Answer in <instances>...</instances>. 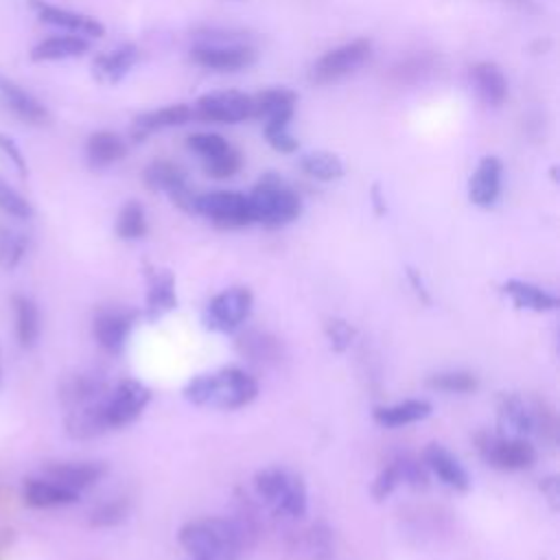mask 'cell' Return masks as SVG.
Instances as JSON below:
<instances>
[{
  "instance_id": "cell-7",
  "label": "cell",
  "mask_w": 560,
  "mask_h": 560,
  "mask_svg": "<svg viewBox=\"0 0 560 560\" xmlns=\"http://www.w3.org/2000/svg\"><path fill=\"white\" fill-rule=\"evenodd\" d=\"M151 389L138 378H122L101 398L103 418L109 431L136 422L151 402Z\"/></svg>"
},
{
  "instance_id": "cell-40",
  "label": "cell",
  "mask_w": 560,
  "mask_h": 560,
  "mask_svg": "<svg viewBox=\"0 0 560 560\" xmlns=\"http://www.w3.org/2000/svg\"><path fill=\"white\" fill-rule=\"evenodd\" d=\"M0 212L18 221H28L35 214L33 203L2 175H0Z\"/></svg>"
},
{
  "instance_id": "cell-12",
  "label": "cell",
  "mask_w": 560,
  "mask_h": 560,
  "mask_svg": "<svg viewBox=\"0 0 560 560\" xmlns=\"http://www.w3.org/2000/svg\"><path fill=\"white\" fill-rule=\"evenodd\" d=\"M190 57L201 68L217 70V72H234V70H243V68L252 66L256 59V52L247 44L212 39V42L197 44L190 50Z\"/></svg>"
},
{
  "instance_id": "cell-14",
  "label": "cell",
  "mask_w": 560,
  "mask_h": 560,
  "mask_svg": "<svg viewBox=\"0 0 560 560\" xmlns=\"http://www.w3.org/2000/svg\"><path fill=\"white\" fill-rule=\"evenodd\" d=\"M28 7L33 9V13L37 15L39 22H44L48 26H55V28H61L66 33L81 35L85 39L101 37L105 33V26L96 18H90L85 13L66 9V7H59V4H52L48 0H28Z\"/></svg>"
},
{
  "instance_id": "cell-33",
  "label": "cell",
  "mask_w": 560,
  "mask_h": 560,
  "mask_svg": "<svg viewBox=\"0 0 560 560\" xmlns=\"http://www.w3.org/2000/svg\"><path fill=\"white\" fill-rule=\"evenodd\" d=\"M295 92L287 88H271L265 92H258L252 96V118H262L267 120L269 116L282 114V112H293L295 109Z\"/></svg>"
},
{
  "instance_id": "cell-30",
  "label": "cell",
  "mask_w": 560,
  "mask_h": 560,
  "mask_svg": "<svg viewBox=\"0 0 560 560\" xmlns=\"http://www.w3.org/2000/svg\"><path fill=\"white\" fill-rule=\"evenodd\" d=\"M13 319H15V337L22 348H33L42 335V315L33 298L13 295Z\"/></svg>"
},
{
  "instance_id": "cell-24",
  "label": "cell",
  "mask_w": 560,
  "mask_h": 560,
  "mask_svg": "<svg viewBox=\"0 0 560 560\" xmlns=\"http://www.w3.org/2000/svg\"><path fill=\"white\" fill-rule=\"evenodd\" d=\"M190 118H195L192 107H190V105H184V103L168 105V107H160V109H153V112H144V114H140V116L133 118L131 138H133L136 142H142L149 133L160 131V129H166V127L184 125V122H188Z\"/></svg>"
},
{
  "instance_id": "cell-22",
  "label": "cell",
  "mask_w": 560,
  "mask_h": 560,
  "mask_svg": "<svg viewBox=\"0 0 560 560\" xmlns=\"http://www.w3.org/2000/svg\"><path fill=\"white\" fill-rule=\"evenodd\" d=\"M503 295L521 311H532V313H551L558 308V298L549 289L527 282V280H505L501 287Z\"/></svg>"
},
{
  "instance_id": "cell-29",
  "label": "cell",
  "mask_w": 560,
  "mask_h": 560,
  "mask_svg": "<svg viewBox=\"0 0 560 560\" xmlns=\"http://www.w3.org/2000/svg\"><path fill=\"white\" fill-rule=\"evenodd\" d=\"M90 50V42L81 35H50L37 42L31 48V59L33 61H63V59H74L81 57Z\"/></svg>"
},
{
  "instance_id": "cell-8",
  "label": "cell",
  "mask_w": 560,
  "mask_h": 560,
  "mask_svg": "<svg viewBox=\"0 0 560 560\" xmlns=\"http://www.w3.org/2000/svg\"><path fill=\"white\" fill-rule=\"evenodd\" d=\"M254 306V295L247 287H228L210 298L203 311L206 328L214 332H234L241 328Z\"/></svg>"
},
{
  "instance_id": "cell-11",
  "label": "cell",
  "mask_w": 560,
  "mask_h": 560,
  "mask_svg": "<svg viewBox=\"0 0 560 560\" xmlns=\"http://www.w3.org/2000/svg\"><path fill=\"white\" fill-rule=\"evenodd\" d=\"M138 311L127 306H103L92 319V335L96 343L112 357H118L138 319Z\"/></svg>"
},
{
  "instance_id": "cell-16",
  "label": "cell",
  "mask_w": 560,
  "mask_h": 560,
  "mask_svg": "<svg viewBox=\"0 0 560 560\" xmlns=\"http://www.w3.org/2000/svg\"><path fill=\"white\" fill-rule=\"evenodd\" d=\"M144 276H147V295H144L142 317L153 324L177 308L175 278L168 269H158V267H149Z\"/></svg>"
},
{
  "instance_id": "cell-46",
  "label": "cell",
  "mask_w": 560,
  "mask_h": 560,
  "mask_svg": "<svg viewBox=\"0 0 560 560\" xmlns=\"http://www.w3.org/2000/svg\"><path fill=\"white\" fill-rule=\"evenodd\" d=\"M394 459L398 464L402 483H407L411 488H424L429 483V470L420 459H416L411 455H398Z\"/></svg>"
},
{
  "instance_id": "cell-31",
  "label": "cell",
  "mask_w": 560,
  "mask_h": 560,
  "mask_svg": "<svg viewBox=\"0 0 560 560\" xmlns=\"http://www.w3.org/2000/svg\"><path fill=\"white\" fill-rule=\"evenodd\" d=\"M142 179H144L149 190L166 192V195H173L175 190L188 186L184 168L168 162V160H153L151 164H147V168L142 173Z\"/></svg>"
},
{
  "instance_id": "cell-44",
  "label": "cell",
  "mask_w": 560,
  "mask_h": 560,
  "mask_svg": "<svg viewBox=\"0 0 560 560\" xmlns=\"http://www.w3.org/2000/svg\"><path fill=\"white\" fill-rule=\"evenodd\" d=\"M400 483H402V479H400L398 464H396V459H392L387 466H383L378 470V475L374 477V481L370 486V492L376 501H385Z\"/></svg>"
},
{
  "instance_id": "cell-47",
  "label": "cell",
  "mask_w": 560,
  "mask_h": 560,
  "mask_svg": "<svg viewBox=\"0 0 560 560\" xmlns=\"http://www.w3.org/2000/svg\"><path fill=\"white\" fill-rule=\"evenodd\" d=\"M0 153L9 160V164L15 168V173L20 177H26L28 175V162H26V155L24 151L20 149V144L15 142L13 136L0 131Z\"/></svg>"
},
{
  "instance_id": "cell-26",
  "label": "cell",
  "mask_w": 560,
  "mask_h": 560,
  "mask_svg": "<svg viewBox=\"0 0 560 560\" xmlns=\"http://www.w3.org/2000/svg\"><path fill=\"white\" fill-rule=\"evenodd\" d=\"M138 57H140V52L133 44H122L109 52L98 55L92 61V72H94L96 81H101L105 85H114L129 74V70L136 66Z\"/></svg>"
},
{
  "instance_id": "cell-50",
  "label": "cell",
  "mask_w": 560,
  "mask_h": 560,
  "mask_svg": "<svg viewBox=\"0 0 560 560\" xmlns=\"http://www.w3.org/2000/svg\"><path fill=\"white\" fill-rule=\"evenodd\" d=\"M192 560H203V558H192Z\"/></svg>"
},
{
  "instance_id": "cell-23",
  "label": "cell",
  "mask_w": 560,
  "mask_h": 560,
  "mask_svg": "<svg viewBox=\"0 0 560 560\" xmlns=\"http://www.w3.org/2000/svg\"><path fill=\"white\" fill-rule=\"evenodd\" d=\"M127 155V142L116 131H94L85 140V162L94 171L109 168Z\"/></svg>"
},
{
  "instance_id": "cell-45",
  "label": "cell",
  "mask_w": 560,
  "mask_h": 560,
  "mask_svg": "<svg viewBox=\"0 0 560 560\" xmlns=\"http://www.w3.org/2000/svg\"><path fill=\"white\" fill-rule=\"evenodd\" d=\"M186 144H188V149H192L195 153H199L201 160L214 158V155H219V153H223V151H228V149L232 147V144H230L223 136H219V133H192V136H188Z\"/></svg>"
},
{
  "instance_id": "cell-2",
  "label": "cell",
  "mask_w": 560,
  "mask_h": 560,
  "mask_svg": "<svg viewBox=\"0 0 560 560\" xmlns=\"http://www.w3.org/2000/svg\"><path fill=\"white\" fill-rule=\"evenodd\" d=\"M179 545L203 560H238L243 547L228 516H208L188 521L177 532Z\"/></svg>"
},
{
  "instance_id": "cell-39",
  "label": "cell",
  "mask_w": 560,
  "mask_h": 560,
  "mask_svg": "<svg viewBox=\"0 0 560 560\" xmlns=\"http://www.w3.org/2000/svg\"><path fill=\"white\" fill-rule=\"evenodd\" d=\"M127 516H129V501L125 497H118V499L98 503L88 514V523H90V527L107 529V527H118L120 523L127 521Z\"/></svg>"
},
{
  "instance_id": "cell-35",
  "label": "cell",
  "mask_w": 560,
  "mask_h": 560,
  "mask_svg": "<svg viewBox=\"0 0 560 560\" xmlns=\"http://www.w3.org/2000/svg\"><path fill=\"white\" fill-rule=\"evenodd\" d=\"M427 385L444 394H472L479 387V378L470 370H442L431 374Z\"/></svg>"
},
{
  "instance_id": "cell-20",
  "label": "cell",
  "mask_w": 560,
  "mask_h": 560,
  "mask_svg": "<svg viewBox=\"0 0 560 560\" xmlns=\"http://www.w3.org/2000/svg\"><path fill=\"white\" fill-rule=\"evenodd\" d=\"M109 389L107 378L98 370H83L66 376L59 385V398L68 409L81 407L101 398Z\"/></svg>"
},
{
  "instance_id": "cell-25",
  "label": "cell",
  "mask_w": 560,
  "mask_h": 560,
  "mask_svg": "<svg viewBox=\"0 0 560 560\" xmlns=\"http://www.w3.org/2000/svg\"><path fill=\"white\" fill-rule=\"evenodd\" d=\"M431 411H433V405L429 400L407 398V400H400V402L374 407L372 418H374V422H378L385 429H398V427L416 424V422L429 418Z\"/></svg>"
},
{
  "instance_id": "cell-6",
  "label": "cell",
  "mask_w": 560,
  "mask_h": 560,
  "mask_svg": "<svg viewBox=\"0 0 560 560\" xmlns=\"http://www.w3.org/2000/svg\"><path fill=\"white\" fill-rule=\"evenodd\" d=\"M475 446L479 457L490 468L505 472L527 470L538 459V451L529 438H512L497 431H479L475 435Z\"/></svg>"
},
{
  "instance_id": "cell-34",
  "label": "cell",
  "mask_w": 560,
  "mask_h": 560,
  "mask_svg": "<svg viewBox=\"0 0 560 560\" xmlns=\"http://www.w3.org/2000/svg\"><path fill=\"white\" fill-rule=\"evenodd\" d=\"M28 245H31V238L26 232L13 225L0 223V267L4 271L15 269L24 260Z\"/></svg>"
},
{
  "instance_id": "cell-1",
  "label": "cell",
  "mask_w": 560,
  "mask_h": 560,
  "mask_svg": "<svg viewBox=\"0 0 560 560\" xmlns=\"http://www.w3.org/2000/svg\"><path fill=\"white\" fill-rule=\"evenodd\" d=\"M258 381L243 368L230 365L217 372L197 374L184 385V398L195 407L234 411L258 396Z\"/></svg>"
},
{
  "instance_id": "cell-18",
  "label": "cell",
  "mask_w": 560,
  "mask_h": 560,
  "mask_svg": "<svg viewBox=\"0 0 560 560\" xmlns=\"http://www.w3.org/2000/svg\"><path fill=\"white\" fill-rule=\"evenodd\" d=\"M42 475L81 494L107 475V466L101 462H52L42 468Z\"/></svg>"
},
{
  "instance_id": "cell-5",
  "label": "cell",
  "mask_w": 560,
  "mask_h": 560,
  "mask_svg": "<svg viewBox=\"0 0 560 560\" xmlns=\"http://www.w3.org/2000/svg\"><path fill=\"white\" fill-rule=\"evenodd\" d=\"M551 413L545 411L538 402L532 405L518 394H501L497 398V433L512 438H529L553 433Z\"/></svg>"
},
{
  "instance_id": "cell-3",
  "label": "cell",
  "mask_w": 560,
  "mask_h": 560,
  "mask_svg": "<svg viewBox=\"0 0 560 560\" xmlns=\"http://www.w3.org/2000/svg\"><path fill=\"white\" fill-rule=\"evenodd\" d=\"M254 490L256 497L278 516L289 518H304L308 512V490L300 475L280 468L269 466L260 468L254 475Z\"/></svg>"
},
{
  "instance_id": "cell-36",
  "label": "cell",
  "mask_w": 560,
  "mask_h": 560,
  "mask_svg": "<svg viewBox=\"0 0 560 560\" xmlns=\"http://www.w3.org/2000/svg\"><path fill=\"white\" fill-rule=\"evenodd\" d=\"M300 166L308 177L319 179V182H332L343 175L341 160L330 151H311V153L302 155Z\"/></svg>"
},
{
  "instance_id": "cell-4",
  "label": "cell",
  "mask_w": 560,
  "mask_h": 560,
  "mask_svg": "<svg viewBox=\"0 0 560 560\" xmlns=\"http://www.w3.org/2000/svg\"><path fill=\"white\" fill-rule=\"evenodd\" d=\"M247 201L252 223H262L267 228L287 225L302 212L300 195L273 173L260 177V182L247 195Z\"/></svg>"
},
{
  "instance_id": "cell-48",
  "label": "cell",
  "mask_w": 560,
  "mask_h": 560,
  "mask_svg": "<svg viewBox=\"0 0 560 560\" xmlns=\"http://www.w3.org/2000/svg\"><path fill=\"white\" fill-rule=\"evenodd\" d=\"M538 490L542 492L545 501H547L553 510H558V505H560V481H558V477H556V475L542 477L540 483H538Z\"/></svg>"
},
{
  "instance_id": "cell-17",
  "label": "cell",
  "mask_w": 560,
  "mask_h": 560,
  "mask_svg": "<svg viewBox=\"0 0 560 560\" xmlns=\"http://www.w3.org/2000/svg\"><path fill=\"white\" fill-rule=\"evenodd\" d=\"M422 464L446 488L457 490V492H466L470 488V475H468L466 466L444 444H438V442L429 444L422 451Z\"/></svg>"
},
{
  "instance_id": "cell-10",
  "label": "cell",
  "mask_w": 560,
  "mask_h": 560,
  "mask_svg": "<svg viewBox=\"0 0 560 560\" xmlns=\"http://www.w3.org/2000/svg\"><path fill=\"white\" fill-rule=\"evenodd\" d=\"M195 214H201L221 228H245L252 223L247 195L236 190H212L197 195Z\"/></svg>"
},
{
  "instance_id": "cell-15",
  "label": "cell",
  "mask_w": 560,
  "mask_h": 560,
  "mask_svg": "<svg viewBox=\"0 0 560 560\" xmlns=\"http://www.w3.org/2000/svg\"><path fill=\"white\" fill-rule=\"evenodd\" d=\"M0 103L26 125H46L50 120L48 107L24 85L4 74H0Z\"/></svg>"
},
{
  "instance_id": "cell-21",
  "label": "cell",
  "mask_w": 560,
  "mask_h": 560,
  "mask_svg": "<svg viewBox=\"0 0 560 560\" xmlns=\"http://www.w3.org/2000/svg\"><path fill=\"white\" fill-rule=\"evenodd\" d=\"M81 494L59 486L57 481L37 475V477H26L22 483V499L28 508L35 510H52V508H66L79 501Z\"/></svg>"
},
{
  "instance_id": "cell-27",
  "label": "cell",
  "mask_w": 560,
  "mask_h": 560,
  "mask_svg": "<svg viewBox=\"0 0 560 560\" xmlns=\"http://www.w3.org/2000/svg\"><path fill=\"white\" fill-rule=\"evenodd\" d=\"M470 83L477 96L490 107H499L508 98V79L501 72V68L492 61L475 63L470 68Z\"/></svg>"
},
{
  "instance_id": "cell-37",
  "label": "cell",
  "mask_w": 560,
  "mask_h": 560,
  "mask_svg": "<svg viewBox=\"0 0 560 560\" xmlns=\"http://www.w3.org/2000/svg\"><path fill=\"white\" fill-rule=\"evenodd\" d=\"M147 212L140 201H127L116 217V234L122 241H140L147 234Z\"/></svg>"
},
{
  "instance_id": "cell-19",
  "label": "cell",
  "mask_w": 560,
  "mask_h": 560,
  "mask_svg": "<svg viewBox=\"0 0 560 560\" xmlns=\"http://www.w3.org/2000/svg\"><path fill=\"white\" fill-rule=\"evenodd\" d=\"M503 184V164L494 155L481 158L470 182H468V199L479 208H490L497 203Z\"/></svg>"
},
{
  "instance_id": "cell-49",
  "label": "cell",
  "mask_w": 560,
  "mask_h": 560,
  "mask_svg": "<svg viewBox=\"0 0 560 560\" xmlns=\"http://www.w3.org/2000/svg\"><path fill=\"white\" fill-rule=\"evenodd\" d=\"M407 282H409V287L413 289L416 298H418L422 304H431V293H429L427 282L422 280V276H420V271H418V269L407 267Z\"/></svg>"
},
{
  "instance_id": "cell-9",
  "label": "cell",
  "mask_w": 560,
  "mask_h": 560,
  "mask_svg": "<svg viewBox=\"0 0 560 560\" xmlns=\"http://www.w3.org/2000/svg\"><path fill=\"white\" fill-rule=\"evenodd\" d=\"M372 57V42L365 37L341 44L328 52H324L311 68L308 79L317 85L335 83L352 72H357Z\"/></svg>"
},
{
  "instance_id": "cell-43",
  "label": "cell",
  "mask_w": 560,
  "mask_h": 560,
  "mask_svg": "<svg viewBox=\"0 0 560 560\" xmlns=\"http://www.w3.org/2000/svg\"><path fill=\"white\" fill-rule=\"evenodd\" d=\"M306 542L315 560H330L335 553L332 529L326 523H315L306 534Z\"/></svg>"
},
{
  "instance_id": "cell-38",
  "label": "cell",
  "mask_w": 560,
  "mask_h": 560,
  "mask_svg": "<svg viewBox=\"0 0 560 560\" xmlns=\"http://www.w3.org/2000/svg\"><path fill=\"white\" fill-rule=\"evenodd\" d=\"M291 118H293V112H282L265 120V138L280 153H293L298 149V140L289 131Z\"/></svg>"
},
{
  "instance_id": "cell-32",
  "label": "cell",
  "mask_w": 560,
  "mask_h": 560,
  "mask_svg": "<svg viewBox=\"0 0 560 560\" xmlns=\"http://www.w3.org/2000/svg\"><path fill=\"white\" fill-rule=\"evenodd\" d=\"M238 350L249 361L276 363L282 354V343L278 337H273L265 330H247L238 337Z\"/></svg>"
},
{
  "instance_id": "cell-28",
  "label": "cell",
  "mask_w": 560,
  "mask_h": 560,
  "mask_svg": "<svg viewBox=\"0 0 560 560\" xmlns=\"http://www.w3.org/2000/svg\"><path fill=\"white\" fill-rule=\"evenodd\" d=\"M103 398V396H101ZM101 398L85 402L81 407L68 409L66 416V433L74 440H92L98 438L103 433H107V424L103 418V409H101Z\"/></svg>"
},
{
  "instance_id": "cell-41",
  "label": "cell",
  "mask_w": 560,
  "mask_h": 560,
  "mask_svg": "<svg viewBox=\"0 0 560 560\" xmlns=\"http://www.w3.org/2000/svg\"><path fill=\"white\" fill-rule=\"evenodd\" d=\"M241 164H243L241 153L234 147H230L228 151L203 160V171H206V175H210L214 179H228L241 171Z\"/></svg>"
},
{
  "instance_id": "cell-42",
  "label": "cell",
  "mask_w": 560,
  "mask_h": 560,
  "mask_svg": "<svg viewBox=\"0 0 560 560\" xmlns=\"http://www.w3.org/2000/svg\"><path fill=\"white\" fill-rule=\"evenodd\" d=\"M324 332H326V339H328V346L335 350V352H346L354 337H357V330L350 322L341 319V317H330L326 324H324Z\"/></svg>"
},
{
  "instance_id": "cell-13",
  "label": "cell",
  "mask_w": 560,
  "mask_h": 560,
  "mask_svg": "<svg viewBox=\"0 0 560 560\" xmlns=\"http://www.w3.org/2000/svg\"><path fill=\"white\" fill-rule=\"evenodd\" d=\"M192 114L195 118L208 122H241L245 118H252V96L234 90L210 92L195 103Z\"/></svg>"
}]
</instances>
